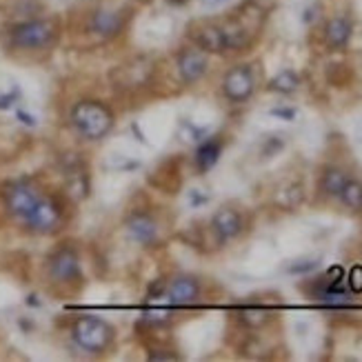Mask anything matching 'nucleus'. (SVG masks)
<instances>
[{
  "label": "nucleus",
  "instance_id": "1",
  "mask_svg": "<svg viewBox=\"0 0 362 362\" xmlns=\"http://www.w3.org/2000/svg\"><path fill=\"white\" fill-rule=\"evenodd\" d=\"M72 125L85 140H100L111 131L114 114L100 100H81L72 109Z\"/></svg>",
  "mask_w": 362,
  "mask_h": 362
},
{
  "label": "nucleus",
  "instance_id": "2",
  "mask_svg": "<svg viewBox=\"0 0 362 362\" xmlns=\"http://www.w3.org/2000/svg\"><path fill=\"white\" fill-rule=\"evenodd\" d=\"M74 342L81 349L89 351V354H100L114 340V329L109 322L96 316H83L74 322L72 329Z\"/></svg>",
  "mask_w": 362,
  "mask_h": 362
},
{
  "label": "nucleus",
  "instance_id": "3",
  "mask_svg": "<svg viewBox=\"0 0 362 362\" xmlns=\"http://www.w3.org/2000/svg\"><path fill=\"white\" fill-rule=\"evenodd\" d=\"M9 38L14 47L45 49L56 41V25L52 21H27L12 27Z\"/></svg>",
  "mask_w": 362,
  "mask_h": 362
},
{
  "label": "nucleus",
  "instance_id": "4",
  "mask_svg": "<svg viewBox=\"0 0 362 362\" xmlns=\"http://www.w3.org/2000/svg\"><path fill=\"white\" fill-rule=\"evenodd\" d=\"M43 195L29 180H16L5 189V204L12 216H16L18 220H27L29 213L34 211V207L38 204Z\"/></svg>",
  "mask_w": 362,
  "mask_h": 362
},
{
  "label": "nucleus",
  "instance_id": "5",
  "mask_svg": "<svg viewBox=\"0 0 362 362\" xmlns=\"http://www.w3.org/2000/svg\"><path fill=\"white\" fill-rule=\"evenodd\" d=\"M63 222V209L54 198H43L38 200V204L34 207V211L29 213V218L25 220V224L36 233H52L61 227Z\"/></svg>",
  "mask_w": 362,
  "mask_h": 362
},
{
  "label": "nucleus",
  "instance_id": "6",
  "mask_svg": "<svg viewBox=\"0 0 362 362\" xmlns=\"http://www.w3.org/2000/svg\"><path fill=\"white\" fill-rule=\"evenodd\" d=\"M222 89H224V96H227L231 103L249 100L253 89H256L251 67L238 65V67H233V70H229L227 76H224V81H222Z\"/></svg>",
  "mask_w": 362,
  "mask_h": 362
},
{
  "label": "nucleus",
  "instance_id": "7",
  "mask_svg": "<svg viewBox=\"0 0 362 362\" xmlns=\"http://www.w3.org/2000/svg\"><path fill=\"white\" fill-rule=\"evenodd\" d=\"M49 273L56 282H72L81 273V262L78 253L72 247H61L52 258H49Z\"/></svg>",
  "mask_w": 362,
  "mask_h": 362
},
{
  "label": "nucleus",
  "instance_id": "8",
  "mask_svg": "<svg viewBox=\"0 0 362 362\" xmlns=\"http://www.w3.org/2000/svg\"><path fill=\"white\" fill-rule=\"evenodd\" d=\"M178 72L182 83H195L207 74V54L202 49H182L178 56Z\"/></svg>",
  "mask_w": 362,
  "mask_h": 362
},
{
  "label": "nucleus",
  "instance_id": "9",
  "mask_svg": "<svg viewBox=\"0 0 362 362\" xmlns=\"http://www.w3.org/2000/svg\"><path fill=\"white\" fill-rule=\"evenodd\" d=\"M164 296L175 307H184V305H191V302L198 300L200 296V287H198V280H193L189 276H182V278H175L171 285L164 291Z\"/></svg>",
  "mask_w": 362,
  "mask_h": 362
},
{
  "label": "nucleus",
  "instance_id": "10",
  "mask_svg": "<svg viewBox=\"0 0 362 362\" xmlns=\"http://www.w3.org/2000/svg\"><path fill=\"white\" fill-rule=\"evenodd\" d=\"M127 231L140 244H151L158 238V227H156V222L149 213H134V216L127 220Z\"/></svg>",
  "mask_w": 362,
  "mask_h": 362
},
{
  "label": "nucleus",
  "instance_id": "11",
  "mask_svg": "<svg viewBox=\"0 0 362 362\" xmlns=\"http://www.w3.org/2000/svg\"><path fill=\"white\" fill-rule=\"evenodd\" d=\"M211 229L218 233V238L220 240H231V238H236L238 233L242 231V218H240V213L238 211H233V209H220L216 211V216H213L211 220Z\"/></svg>",
  "mask_w": 362,
  "mask_h": 362
},
{
  "label": "nucleus",
  "instance_id": "12",
  "mask_svg": "<svg viewBox=\"0 0 362 362\" xmlns=\"http://www.w3.org/2000/svg\"><path fill=\"white\" fill-rule=\"evenodd\" d=\"M195 45H198L204 54H222L227 52V43H224L222 27L207 25L195 34Z\"/></svg>",
  "mask_w": 362,
  "mask_h": 362
},
{
  "label": "nucleus",
  "instance_id": "13",
  "mask_svg": "<svg viewBox=\"0 0 362 362\" xmlns=\"http://www.w3.org/2000/svg\"><path fill=\"white\" fill-rule=\"evenodd\" d=\"M123 29V18L116 12H96L92 18V32L100 34L105 38L120 34Z\"/></svg>",
  "mask_w": 362,
  "mask_h": 362
},
{
  "label": "nucleus",
  "instance_id": "14",
  "mask_svg": "<svg viewBox=\"0 0 362 362\" xmlns=\"http://www.w3.org/2000/svg\"><path fill=\"white\" fill-rule=\"evenodd\" d=\"M325 36H327V43L331 47H336V49L345 47L351 38V23L347 21V18L338 16V18H334V21H329Z\"/></svg>",
  "mask_w": 362,
  "mask_h": 362
},
{
  "label": "nucleus",
  "instance_id": "15",
  "mask_svg": "<svg viewBox=\"0 0 362 362\" xmlns=\"http://www.w3.org/2000/svg\"><path fill=\"white\" fill-rule=\"evenodd\" d=\"M222 153V142L220 140H207L204 145H200V149L195 151V164H198L200 171H209L213 164L218 162Z\"/></svg>",
  "mask_w": 362,
  "mask_h": 362
},
{
  "label": "nucleus",
  "instance_id": "16",
  "mask_svg": "<svg viewBox=\"0 0 362 362\" xmlns=\"http://www.w3.org/2000/svg\"><path fill=\"white\" fill-rule=\"evenodd\" d=\"M347 182V173L342 171L340 167H327L325 173H322V191L327 195H340L342 187Z\"/></svg>",
  "mask_w": 362,
  "mask_h": 362
},
{
  "label": "nucleus",
  "instance_id": "17",
  "mask_svg": "<svg viewBox=\"0 0 362 362\" xmlns=\"http://www.w3.org/2000/svg\"><path fill=\"white\" fill-rule=\"evenodd\" d=\"M338 198L342 200V204L354 211H360L362 209V182L360 180H349L345 182V187H342Z\"/></svg>",
  "mask_w": 362,
  "mask_h": 362
},
{
  "label": "nucleus",
  "instance_id": "18",
  "mask_svg": "<svg viewBox=\"0 0 362 362\" xmlns=\"http://www.w3.org/2000/svg\"><path fill=\"white\" fill-rule=\"evenodd\" d=\"M67 189L74 195V198H85L87 191H89V178L83 169H70L67 173Z\"/></svg>",
  "mask_w": 362,
  "mask_h": 362
},
{
  "label": "nucleus",
  "instance_id": "19",
  "mask_svg": "<svg viewBox=\"0 0 362 362\" xmlns=\"http://www.w3.org/2000/svg\"><path fill=\"white\" fill-rule=\"evenodd\" d=\"M298 85H300V81H298L296 72L285 70V72H280V74L269 83V89H271V92H278V94H291V92L298 89Z\"/></svg>",
  "mask_w": 362,
  "mask_h": 362
},
{
  "label": "nucleus",
  "instance_id": "20",
  "mask_svg": "<svg viewBox=\"0 0 362 362\" xmlns=\"http://www.w3.org/2000/svg\"><path fill=\"white\" fill-rule=\"evenodd\" d=\"M238 316L247 327H262L269 320V311L262 307H242Z\"/></svg>",
  "mask_w": 362,
  "mask_h": 362
},
{
  "label": "nucleus",
  "instance_id": "21",
  "mask_svg": "<svg viewBox=\"0 0 362 362\" xmlns=\"http://www.w3.org/2000/svg\"><path fill=\"white\" fill-rule=\"evenodd\" d=\"M349 289L360 293L362 291V267H354L349 273Z\"/></svg>",
  "mask_w": 362,
  "mask_h": 362
},
{
  "label": "nucleus",
  "instance_id": "22",
  "mask_svg": "<svg viewBox=\"0 0 362 362\" xmlns=\"http://www.w3.org/2000/svg\"><path fill=\"white\" fill-rule=\"evenodd\" d=\"M318 267V260H298L296 265H291L289 271L291 273H307V271H314Z\"/></svg>",
  "mask_w": 362,
  "mask_h": 362
},
{
  "label": "nucleus",
  "instance_id": "23",
  "mask_svg": "<svg viewBox=\"0 0 362 362\" xmlns=\"http://www.w3.org/2000/svg\"><path fill=\"white\" fill-rule=\"evenodd\" d=\"M145 320H149V322H167L169 316L164 314V311H149V314H145Z\"/></svg>",
  "mask_w": 362,
  "mask_h": 362
},
{
  "label": "nucleus",
  "instance_id": "24",
  "mask_svg": "<svg viewBox=\"0 0 362 362\" xmlns=\"http://www.w3.org/2000/svg\"><path fill=\"white\" fill-rule=\"evenodd\" d=\"M271 114L273 116H280V118H285V120H293V116H296V111L287 109V107H285V109H282V107H278V109H271Z\"/></svg>",
  "mask_w": 362,
  "mask_h": 362
},
{
  "label": "nucleus",
  "instance_id": "25",
  "mask_svg": "<svg viewBox=\"0 0 362 362\" xmlns=\"http://www.w3.org/2000/svg\"><path fill=\"white\" fill-rule=\"evenodd\" d=\"M209 5H220V3H224V0H207Z\"/></svg>",
  "mask_w": 362,
  "mask_h": 362
}]
</instances>
